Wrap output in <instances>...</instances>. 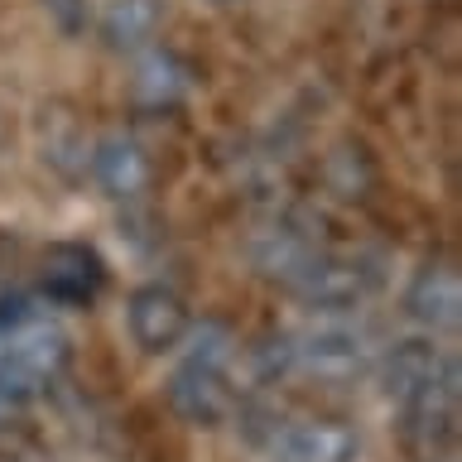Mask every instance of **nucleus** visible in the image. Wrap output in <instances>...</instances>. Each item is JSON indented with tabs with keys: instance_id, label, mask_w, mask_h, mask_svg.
Here are the masks:
<instances>
[{
	"instance_id": "20e7f679",
	"label": "nucleus",
	"mask_w": 462,
	"mask_h": 462,
	"mask_svg": "<svg viewBox=\"0 0 462 462\" xmlns=\"http://www.w3.org/2000/svg\"><path fill=\"white\" fill-rule=\"evenodd\" d=\"M125 328H130V342L140 346L144 356H164V352H179L193 332V313L179 289L169 284H140L125 303Z\"/></svg>"
},
{
	"instance_id": "ddd939ff",
	"label": "nucleus",
	"mask_w": 462,
	"mask_h": 462,
	"mask_svg": "<svg viewBox=\"0 0 462 462\" xmlns=\"http://www.w3.org/2000/svg\"><path fill=\"white\" fill-rule=\"evenodd\" d=\"M5 410H10V404H5V395H0V414H5Z\"/></svg>"
},
{
	"instance_id": "9b49d317",
	"label": "nucleus",
	"mask_w": 462,
	"mask_h": 462,
	"mask_svg": "<svg viewBox=\"0 0 462 462\" xmlns=\"http://www.w3.org/2000/svg\"><path fill=\"white\" fill-rule=\"evenodd\" d=\"M164 29V0H106L97 20V34L116 53H135Z\"/></svg>"
},
{
	"instance_id": "6e6552de",
	"label": "nucleus",
	"mask_w": 462,
	"mask_h": 462,
	"mask_svg": "<svg viewBox=\"0 0 462 462\" xmlns=\"http://www.w3.org/2000/svg\"><path fill=\"white\" fill-rule=\"evenodd\" d=\"M87 169H92V183L111 202H135L154 179V164L144 154V144L130 135H101L92 144V154H87Z\"/></svg>"
},
{
	"instance_id": "1a4fd4ad",
	"label": "nucleus",
	"mask_w": 462,
	"mask_h": 462,
	"mask_svg": "<svg viewBox=\"0 0 462 462\" xmlns=\"http://www.w3.org/2000/svg\"><path fill=\"white\" fill-rule=\"evenodd\" d=\"M106 284V265L92 245L63 241L43 255V294L53 303H87L97 299V289Z\"/></svg>"
},
{
	"instance_id": "39448f33",
	"label": "nucleus",
	"mask_w": 462,
	"mask_h": 462,
	"mask_svg": "<svg viewBox=\"0 0 462 462\" xmlns=\"http://www.w3.org/2000/svg\"><path fill=\"white\" fill-rule=\"evenodd\" d=\"M371 361V337L352 323H318L303 337H294V366L318 381H356Z\"/></svg>"
},
{
	"instance_id": "f257e3e1",
	"label": "nucleus",
	"mask_w": 462,
	"mask_h": 462,
	"mask_svg": "<svg viewBox=\"0 0 462 462\" xmlns=\"http://www.w3.org/2000/svg\"><path fill=\"white\" fill-rule=\"evenodd\" d=\"M68 352L72 346L53 323H24L20 332H10L0 346V395L10 410L58 385V375L68 371Z\"/></svg>"
},
{
	"instance_id": "423d86ee",
	"label": "nucleus",
	"mask_w": 462,
	"mask_h": 462,
	"mask_svg": "<svg viewBox=\"0 0 462 462\" xmlns=\"http://www.w3.org/2000/svg\"><path fill=\"white\" fill-rule=\"evenodd\" d=\"M289 284H294V294L309 303V309L346 313V309H356V303L371 294L375 274L361 270L356 260H342V255H309L303 270Z\"/></svg>"
},
{
	"instance_id": "4468645a",
	"label": "nucleus",
	"mask_w": 462,
	"mask_h": 462,
	"mask_svg": "<svg viewBox=\"0 0 462 462\" xmlns=\"http://www.w3.org/2000/svg\"><path fill=\"white\" fill-rule=\"evenodd\" d=\"M217 5H226V0H217Z\"/></svg>"
},
{
	"instance_id": "9d476101",
	"label": "nucleus",
	"mask_w": 462,
	"mask_h": 462,
	"mask_svg": "<svg viewBox=\"0 0 462 462\" xmlns=\"http://www.w3.org/2000/svg\"><path fill=\"white\" fill-rule=\"evenodd\" d=\"M404 309H410L414 323L424 328H453L462 313V280L453 265H424L404 289Z\"/></svg>"
},
{
	"instance_id": "0eeeda50",
	"label": "nucleus",
	"mask_w": 462,
	"mask_h": 462,
	"mask_svg": "<svg viewBox=\"0 0 462 462\" xmlns=\"http://www.w3.org/2000/svg\"><path fill=\"white\" fill-rule=\"evenodd\" d=\"M453 371H457V366H453V361H448L433 342L410 337V342H395V346L381 356V390L404 410V404H414L419 395H429L433 385H443Z\"/></svg>"
},
{
	"instance_id": "7ed1b4c3",
	"label": "nucleus",
	"mask_w": 462,
	"mask_h": 462,
	"mask_svg": "<svg viewBox=\"0 0 462 462\" xmlns=\"http://www.w3.org/2000/svg\"><path fill=\"white\" fill-rule=\"evenodd\" d=\"M169 410L193 429H217L231 414H241V395H236V381H231V366L226 361L188 356L169 375Z\"/></svg>"
},
{
	"instance_id": "f03ea898",
	"label": "nucleus",
	"mask_w": 462,
	"mask_h": 462,
	"mask_svg": "<svg viewBox=\"0 0 462 462\" xmlns=\"http://www.w3.org/2000/svg\"><path fill=\"white\" fill-rule=\"evenodd\" d=\"M251 439L265 448L270 462H356L361 433L346 419H284L270 414L251 424Z\"/></svg>"
},
{
	"instance_id": "f8f14e48",
	"label": "nucleus",
	"mask_w": 462,
	"mask_h": 462,
	"mask_svg": "<svg viewBox=\"0 0 462 462\" xmlns=\"http://www.w3.org/2000/svg\"><path fill=\"white\" fill-rule=\"evenodd\" d=\"M188 92V68L173 53H150L135 72V101L140 106H173Z\"/></svg>"
}]
</instances>
